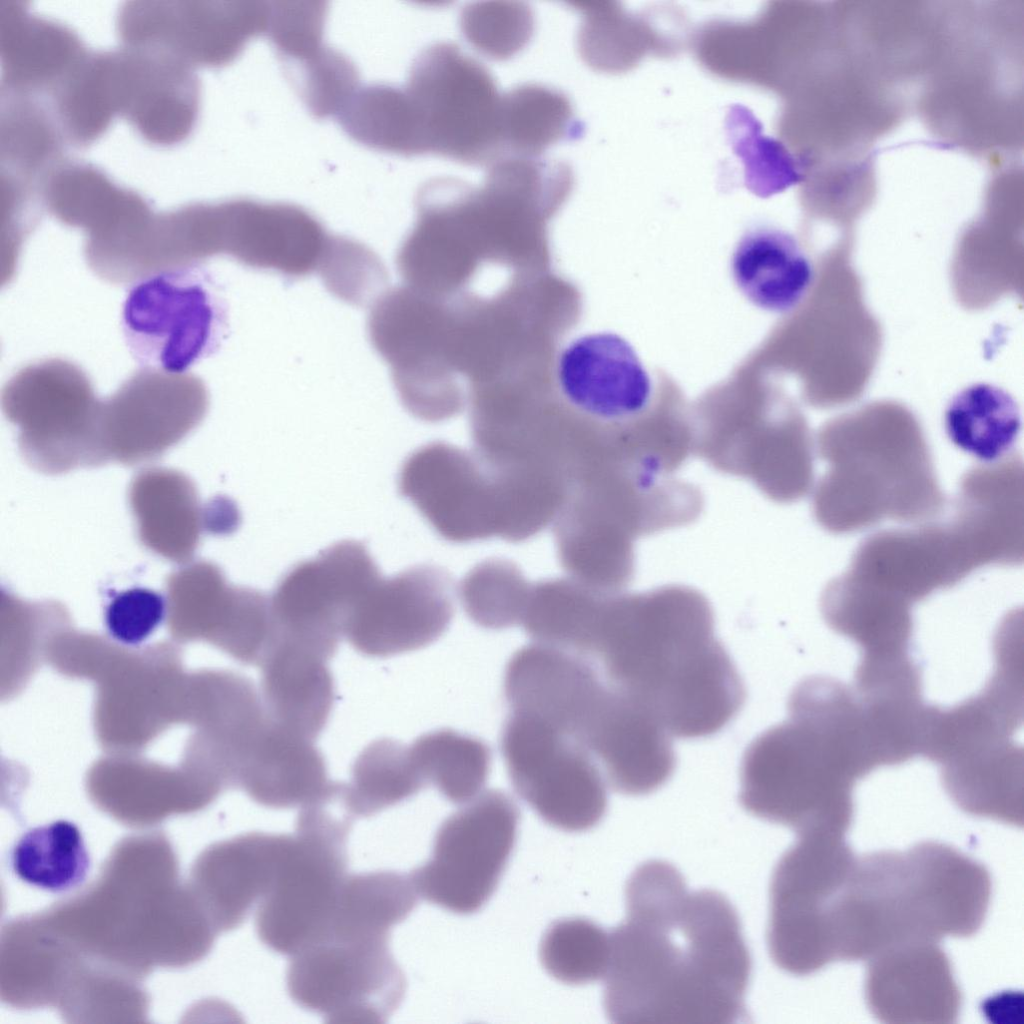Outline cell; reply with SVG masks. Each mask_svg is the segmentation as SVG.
<instances>
[{
    "mask_svg": "<svg viewBox=\"0 0 1024 1024\" xmlns=\"http://www.w3.org/2000/svg\"><path fill=\"white\" fill-rule=\"evenodd\" d=\"M1016 670L999 665L979 695L950 709L930 707L921 755L941 767L947 793L988 795L1023 771L1012 736L1022 722Z\"/></svg>",
    "mask_w": 1024,
    "mask_h": 1024,
    "instance_id": "30bf717a",
    "label": "cell"
},
{
    "mask_svg": "<svg viewBox=\"0 0 1024 1024\" xmlns=\"http://www.w3.org/2000/svg\"><path fill=\"white\" fill-rule=\"evenodd\" d=\"M203 519L206 533L226 535L239 526L240 513L231 499L217 496L204 504Z\"/></svg>",
    "mask_w": 1024,
    "mask_h": 1024,
    "instance_id": "bcb514c9",
    "label": "cell"
},
{
    "mask_svg": "<svg viewBox=\"0 0 1024 1024\" xmlns=\"http://www.w3.org/2000/svg\"><path fill=\"white\" fill-rule=\"evenodd\" d=\"M845 573L911 608L967 577L960 543L948 522L875 533L860 543Z\"/></svg>",
    "mask_w": 1024,
    "mask_h": 1024,
    "instance_id": "603a6c76",
    "label": "cell"
},
{
    "mask_svg": "<svg viewBox=\"0 0 1024 1024\" xmlns=\"http://www.w3.org/2000/svg\"><path fill=\"white\" fill-rule=\"evenodd\" d=\"M944 428L951 442L984 463L1009 453L1021 429V415L1014 397L990 383H974L958 391L948 402Z\"/></svg>",
    "mask_w": 1024,
    "mask_h": 1024,
    "instance_id": "836d02e7",
    "label": "cell"
},
{
    "mask_svg": "<svg viewBox=\"0 0 1024 1024\" xmlns=\"http://www.w3.org/2000/svg\"><path fill=\"white\" fill-rule=\"evenodd\" d=\"M112 51L117 114L153 145L170 146L188 137L199 108L192 68L157 50L123 46Z\"/></svg>",
    "mask_w": 1024,
    "mask_h": 1024,
    "instance_id": "d4e9b609",
    "label": "cell"
},
{
    "mask_svg": "<svg viewBox=\"0 0 1024 1024\" xmlns=\"http://www.w3.org/2000/svg\"><path fill=\"white\" fill-rule=\"evenodd\" d=\"M268 16L259 2L130 1L118 10L116 30L124 46L157 50L191 68L218 67L266 32Z\"/></svg>",
    "mask_w": 1024,
    "mask_h": 1024,
    "instance_id": "e0dca14e",
    "label": "cell"
},
{
    "mask_svg": "<svg viewBox=\"0 0 1024 1024\" xmlns=\"http://www.w3.org/2000/svg\"><path fill=\"white\" fill-rule=\"evenodd\" d=\"M398 489L446 541H508L507 485L473 451L444 441L420 446L403 461Z\"/></svg>",
    "mask_w": 1024,
    "mask_h": 1024,
    "instance_id": "5bb4252c",
    "label": "cell"
},
{
    "mask_svg": "<svg viewBox=\"0 0 1024 1024\" xmlns=\"http://www.w3.org/2000/svg\"><path fill=\"white\" fill-rule=\"evenodd\" d=\"M731 271L751 303L776 313L797 307L814 279L813 264L796 238L770 227L752 229L741 237Z\"/></svg>",
    "mask_w": 1024,
    "mask_h": 1024,
    "instance_id": "1f68e13d",
    "label": "cell"
},
{
    "mask_svg": "<svg viewBox=\"0 0 1024 1024\" xmlns=\"http://www.w3.org/2000/svg\"><path fill=\"white\" fill-rule=\"evenodd\" d=\"M567 577L531 584L521 624L536 643L587 657L602 596Z\"/></svg>",
    "mask_w": 1024,
    "mask_h": 1024,
    "instance_id": "d590c367",
    "label": "cell"
},
{
    "mask_svg": "<svg viewBox=\"0 0 1024 1024\" xmlns=\"http://www.w3.org/2000/svg\"><path fill=\"white\" fill-rule=\"evenodd\" d=\"M121 323L140 366L176 375L218 350L227 309L202 264L183 265L135 283L125 297Z\"/></svg>",
    "mask_w": 1024,
    "mask_h": 1024,
    "instance_id": "ba28073f",
    "label": "cell"
},
{
    "mask_svg": "<svg viewBox=\"0 0 1024 1024\" xmlns=\"http://www.w3.org/2000/svg\"><path fill=\"white\" fill-rule=\"evenodd\" d=\"M286 984L297 1005L329 1023H385L406 991L389 939L328 936L291 956Z\"/></svg>",
    "mask_w": 1024,
    "mask_h": 1024,
    "instance_id": "4fadbf2b",
    "label": "cell"
},
{
    "mask_svg": "<svg viewBox=\"0 0 1024 1024\" xmlns=\"http://www.w3.org/2000/svg\"><path fill=\"white\" fill-rule=\"evenodd\" d=\"M167 600L158 592L142 587L115 595L105 609V626L109 635L125 645L145 641L162 623Z\"/></svg>",
    "mask_w": 1024,
    "mask_h": 1024,
    "instance_id": "f6af8a7d",
    "label": "cell"
},
{
    "mask_svg": "<svg viewBox=\"0 0 1024 1024\" xmlns=\"http://www.w3.org/2000/svg\"><path fill=\"white\" fill-rule=\"evenodd\" d=\"M454 615L453 582L432 564L382 576L352 610L344 637L360 654L384 658L437 641Z\"/></svg>",
    "mask_w": 1024,
    "mask_h": 1024,
    "instance_id": "d6986e66",
    "label": "cell"
},
{
    "mask_svg": "<svg viewBox=\"0 0 1024 1024\" xmlns=\"http://www.w3.org/2000/svg\"><path fill=\"white\" fill-rule=\"evenodd\" d=\"M427 785L410 746L381 738L366 746L343 783L342 802L353 817H369L405 801Z\"/></svg>",
    "mask_w": 1024,
    "mask_h": 1024,
    "instance_id": "8d00e7d4",
    "label": "cell"
},
{
    "mask_svg": "<svg viewBox=\"0 0 1024 1024\" xmlns=\"http://www.w3.org/2000/svg\"><path fill=\"white\" fill-rule=\"evenodd\" d=\"M986 868L935 842L857 857L838 902V924L853 961L890 947L969 937L989 906Z\"/></svg>",
    "mask_w": 1024,
    "mask_h": 1024,
    "instance_id": "277c9868",
    "label": "cell"
},
{
    "mask_svg": "<svg viewBox=\"0 0 1024 1024\" xmlns=\"http://www.w3.org/2000/svg\"><path fill=\"white\" fill-rule=\"evenodd\" d=\"M410 746L427 785L450 802L466 804L479 795L490 770V748L479 738L441 728L420 735Z\"/></svg>",
    "mask_w": 1024,
    "mask_h": 1024,
    "instance_id": "f35d334b",
    "label": "cell"
},
{
    "mask_svg": "<svg viewBox=\"0 0 1024 1024\" xmlns=\"http://www.w3.org/2000/svg\"><path fill=\"white\" fill-rule=\"evenodd\" d=\"M828 470L813 487L812 513L834 534L885 519L930 520L946 500L926 439L902 414L874 412L833 422L816 444Z\"/></svg>",
    "mask_w": 1024,
    "mask_h": 1024,
    "instance_id": "5b68a950",
    "label": "cell"
},
{
    "mask_svg": "<svg viewBox=\"0 0 1024 1024\" xmlns=\"http://www.w3.org/2000/svg\"><path fill=\"white\" fill-rule=\"evenodd\" d=\"M625 899L603 978L610 1021L730 1024L746 1016L751 957L723 894L691 892L673 865L651 860L631 874Z\"/></svg>",
    "mask_w": 1024,
    "mask_h": 1024,
    "instance_id": "6da1fadb",
    "label": "cell"
},
{
    "mask_svg": "<svg viewBox=\"0 0 1024 1024\" xmlns=\"http://www.w3.org/2000/svg\"><path fill=\"white\" fill-rule=\"evenodd\" d=\"M530 587L516 564L489 558L465 574L458 594L465 613L476 625L501 630L521 624Z\"/></svg>",
    "mask_w": 1024,
    "mask_h": 1024,
    "instance_id": "60d3db41",
    "label": "cell"
},
{
    "mask_svg": "<svg viewBox=\"0 0 1024 1024\" xmlns=\"http://www.w3.org/2000/svg\"><path fill=\"white\" fill-rule=\"evenodd\" d=\"M873 770L852 710L837 692L806 678L790 694L787 719L746 748L739 801L750 814L796 833L845 835L854 786Z\"/></svg>",
    "mask_w": 1024,
    "mask_h": 1024,
    "instance_id": "3957f363",
    "label": "cell"
},
{
    "mask_svg": "<svg viewBox=\"0 0 1024 1024\" xmlns=\"http://www.w3.org/2000/svg\"><path fill=\"white\" fill-rule=\"evenodd\" d=\"M500 750L514 790L548 825L582 832L604 817L606 780L590 752L571 735L537 717L510 712Z\"/></svg>",
    "mask_w": 1024,
    "mask_h": 1024,
    "instance_id": "8fae6325",
    "label": "cell"
},
{
    "mask_svg": "<svg viewBox=\"0 0 1024 1024\" xmlns=\"http://www.w3.org/2000/svg\"><path fill=\"white\" fill-rule=\"evenodd\" d=\"M503 688L510 712L544 720L582 744L608 683L590 659L535 642L510 658Z\"/></svg>",
    "mask_w": 1024,
    "mask_h": 1024,
    "instance_id": "cb8c5ba5",
    "label": "cell"
},
{
    "mask_svg": "<svg viewBox=\"0 0 1024 1024\" xmlns=\"http://www.w3.org/2000/svg\"><path fill=\"white\" fill-rule=\"evenodd\" d=\"M589 659L671 735H714L741 710L744 683L715 634L713 608L680 584L606 594Z\"/></svg>",
    "mask_w": 1024,
    "mask_h": 1024,
    "instance_id": "7a4b0ae2",
    "label": "cell"
},
{
    "mask_svg": "<svg viewBox=\"0 0 1024 1024\" xmlns=\"http://www.w3.org/2000/svg\"><path fill=\"white\" fill-rule=\"evenodd\" d=\"M520 812L501 790L479 794L438 828L430 858L410 874L419 895L456 914L481 909L514 849Z\"/></svg>",
    "mask_w": 1024,
    "mask_h": 1024,
    "instance_id": "7c38bea8",
    "label": "cell"
},
{
    "mask_svg": "<svg viewBox=\"0 0 1024 1024\" xmlns=\"http://www.w3.org/2000/svg\"><path fill=\"white\" fill-rule=\"evenodd\" d=\"M1 87L50 98L89 51L69 27L31 13L24 2H0Z\"/></svg>",
    "mask_w": 1024,
    "mask_h": 1024,
    "instance_id": "4316f807",
    "label": "cell"
},
{
    "mask_svg": "<svg viewBox=\"0 0 1024 1024\" xmlns=\"http://www.w3.org/2000/svg\"><path fill=\"white\" fill-rule=\"evenodd\" d=\"M135 374L101 404V441L106 463H146L162 456L204 419L209 397L203 382L140 384Z\"/></svg>",
    "mask_w": 1024,
    "mask_h": 1024,
    "instance_id": "7402d4cb",
    "label": "cell"
},
{
    "mask_svg": "<svg viewBox=\"0 0 1024 1024\" xmlns=\"http://www.w3.org/2000/svg\"><path fill=\"white\" fill-rule=\"evenodd\" d=\"M101 404L87 379L81 384H10L3 410L18 427V445L35 470L58 475L106 464Z\"/></svg>",
    "mask_w": 1024,
    "mask_h": 1024,
    "instance_id": "ffe728a7",
    "label": "cell"
},
{
    "mask_svg": "<svg viewBox=\"0 0 1024 1024\" xmlns=\"http://www.w3.org/2000/svg\"><path fill=\"white\" fill-rule=\"evenodd\" d=\"M9 861L19 879L54 893L81 885L91 866L81 830L68 820L27 830L13 845Z\"/></svg>",
    "mask_w": 1024,
    "mask_h": 1024,
    "instance_id": "74e56055",
    "label": "cell"
},
{
    "mask_svg": "<svg viewBox=\"0 0 1024 1024\" xmlns=\"http://www.w3.org/2000/svg\"><path fill=\"white\" fill-rule=\"evenodd\" d=\"M574 130L571 104L553 89L523 85L503 95V158L537 157Z\"/></svg>",
    "mask_w": 1024,
    "mask_h": 1024,
    "instance_id": "ab89813d",
    "label": "cell"
},
{
    "mask_svg": "<svg viewBox=\"0 0 1024 1024\" xmlns=\"http://www.w3.org/2000/svg\"><path fill=\"white\" fill-rule=\"evenodd\" d=\"M381 576L367 547L357 540L336 542L298 562L269 596L276 639L331 659L352 610Z\"/></svg>",
    "mask_w": 1024,
    "mask_h": 1024,
    "instance_id": "9a60e30c",
    "label": "cell"
},
{
    "mask_svg": "<svg viewBox=\"0 0 1024 1024\" xmlns=\"http://www.w3.org/2000/svg\"><path fill=\"white\" fill-rule=\"evenodd\" d=\"M322 753L314 741L270 719L241 757L235 784L267 808H302L330 792Z\"/></svg>",
    "mask_w": 1024,
    "mask_h": 1024,
    "instance_id": "83f0119b",
    "label": "cell"
},
{
    "mask_svg": "<svg viewBox=\"0 0 1024 1024\" xmlns=\"http://www.w3.org/2000/svg\"><path fill=\"white\" fill-rule=\"evenodd\" d=\"M938 942L896 945L869 959L866 999L884 1022H953L961 993Z\"/></svg>",
    "mask_w": 1024,
    "mask_h": 1024,
    "instance_id": "484cf974",
    "label": "cell"
},
{
    "mask_svg": "<svg viewBox=\"0 0 1024 1024\" xmlns=\"http://www.w3.org/2000/svg\"><path fill=\"white\" fill-rule=\"evenodd\" d=\"M609 932L584 918L555 921L540 942L539 957L546 972L569 985L603 979L609 962Z\"/></svg>",
    "mask_w": 1024,
    "mask_h": 1024,
    "instance_id": "7bdbcfd3",
    "label": "cell"
},
{
    "mask_svg": "<svg viewBox=\"0 0 1024 1024\" xmlns=\"http://www.w3.org/2000/svg\"><path fill=\"white\" fill-rule=\"evenodd\" d=\"M383 101L398 154H437L467 164L503 157V95L486 68L457 46L423 51L405 86L385 85Z\"/></svg>",
    "mask_w": 1024,
    "mask_h": 1024,
    "instance_id": "8992f818",
    "label": "cell"
},
{
    "mask_svg": "<svg viewBox=\"0 0 1024 1024\" xmlns=\"http://www.w3.org/2000/svg\"><path fill=\"white\" fill-rule=\"evenodd\" d=\"M128 499L141 544L163 559L189 562L205 532L194 482L175 469L147 468L132 479Z\"/></svg>",
    "mask_w": 1024,
    "mask_h": 1024,
    "instance_id": "f546056e",
    "label": "cell"
},
{
    "mask_svg": "<svg viewBox=\"0 0 1024 1024\" xmlns=\"http://www.w3.org/2000/svg\"><path fill=\"white\" fill-rule=\"evenodd\" d=\"M726 132L744 165L745 185L756 196L770 197L802 180L799 161L782 143L762 133V124L748 108H729Z\"/></svg>",
    "mask_w": 1024,
    "mask_h": 1024,
    "instance_id": "b9f144b4",
    "label": "cell"
},
{
    "mask_svg": "<svg viewBox=\"0 0 1024 1024\" xmlns=\"http://www.w3.org/2000/svg\"><path fill=\"white\" fill-rule=\"evenodd\" d=\"M693 455L714 470L750 481L776 503L803 499L814 486V450L806 425L741 416L708 420L692 433Z\"/></svg>",
    "mask_w": 1024,
    "mask_h": 1024,
    "instance_id": "ac0fdd59",
    "label": "cell"
},
{
    "mask_svg": "<svg viewBox=\"0 0 1024 1024\" xmlns=\"http://www.w3.org/2000/svg\"><path fill=\"white\" fill-rule=\"evenodd\" d=\"M463 31L476 49L493 58H506L529 39L532 15L520 5H478L465 10Z\"/></svg>",
    "mask_w": 1024,
    "mask_h": 1024,
    "instance_id": "ee69618b",
    "label": "cell"
},
{
    "mask_svg": "<svg viewBox=\"0 0 1024 1024\" xmlns=\"http://www.w3.org/2000/svg\"><path fill=\"white\" fill-rule=\"evenodd\" d=\"M290 834L248 832L222 844L213 857V890L225 928L240 926L269 891Z\"/></svg>",
    "mask_w": 1024,
    "mask_h": 1024,
    "instance_id": "d6a6232c",
    "label": "cell"
},
{
    "mask_svg": "<svg viewBox=\"0 0 1024 1024\" xmlns=\"http://www.w3.org/2000/svg\"><path fill=\"white\" fill-rule=\"evenodd\" d=\"M353 819L340 790L300 808L274 881L256 909L257 936L271 950L292 956L329 934L348 875Z\"/></svg>",
    "mask_w": 1024,
    "mask_h": 1024,
    "instance_id": "52a82bcc",
    "label": "cell"
},
{
    "mask_svg": "<svg viewBox=\"0 0 1024 1024\" xmlns=\"http://www.w3.org/2000/svg\"><path fill=\"white\" fill-rule=\"evenodd\" d=\"M797 836L771 877L767 945L780 969L802 976L834 962L831 910L856 856L845 835L813 830Z\"/></svg>",
    "mask_w": 1024,
    "mask_h": 1024,
    "instance_id": "9c48e42d",
    "label": "cell"
},
{
    "mask_svg": "<svg viewBox=\"0 0 1024 1024\" xmlns=\"http://www.w3.org/2000/svg\"><path fill=\"white\" fill-rule=\"evenodd\" d=\"M261 666L260 695L276 725L315 741L330 717L335 684L323 656L277 639Z\"/></svg>",
    "mask_w": 1024,
    "mask_h": 1024,
    "instance_id": "f1b7e54d",
    "label": "cell"
},
{
    "mask_svg": "<svg viewBox=\"0 0 1024 1024\" xmlns=\"http://www.w3.org/2000/svg\"><path fill=\"white\" fill-rule=\"evenodd\" d=\"M418 899L409 875L388 870L348 874L327 937L389 939Z\"/></svg>",
    "mask_w": 1024,
    "mask_h": 1024,
    "instance_id": "e575fe53",
    "label": "cell"
},
{
    "mask_svg": "<svg viewBox=\"0 0 1024 1024\" xmlns=\"http://www.w3.org/2000/svg\"><path fill=\"white\" fill-rule=\"evenodd\" d=\"M556 382L578 422L604 433L635 423L651 404V379L631 344L612 332L581 335L559 353Z\"/></svg>",
    "mask_w": 1024,
    "mask_h": 1024,
    "instance_id": "44dd1931",
    "label": "cell"
},
{
    "mask_svg": "<svg viewBox=\"0 0 1024 1024\" xmlns=\"http://www.w3.org/2000/svg\"><path fill=\"white\" fill-rule=\"evenodd\" d=\"M205 228L210 257L294 278L321 276L338 240L298 205L248 198L205 203Z\"/></svg>",
    "mask_w": 1024,
    "mask_h": 1024,
    "instance_id": "2e32d148",
    "label": "cell"
},
{
    "mask_svg": "<svg viewBox=\"0 0 1024 1024\" xmlns=\"http://www.w3.org/2000/svg\"><path fill=\"white\" fill-rule=\"evenodd\" d=\"M167 596L198 604L218 627L222 646L236 659L256 651L269 624V596L227 581L207 560L189 561L167 579Z\"/></svg>",
    "mask_w": 1024,
    "mask_h": 1024,
    "instance_id": "4dcf8cb0",
    "label": "cell"
}]
</instances>
